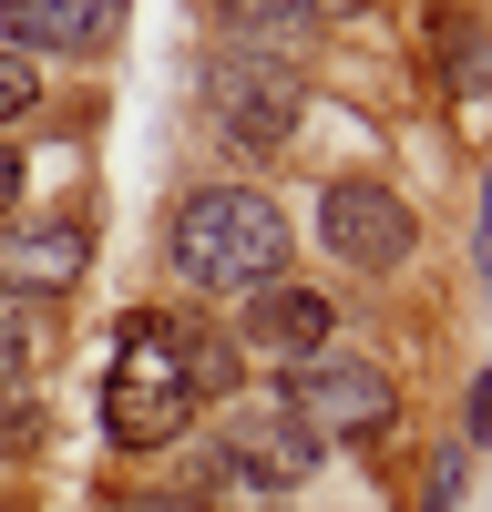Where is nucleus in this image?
<instances>
[{
	"label": "nucleus",
	"mask_w": 492,
	"mask_h": 512,
	"mask_svg": "<svg viewBox=\"0 0 492 512\" xmlns=\"http://www.w3.org/2000/svg\"><path fill=\"white\" fill-rule=\"evenodd\" d=\"M277 267H287L277 195H257V185H195L175 205V277L185 287L236 297V287H277Z\"/></svg>",
	"instance_id": "f257e3e1"
},
{
	"label": "nucleus",
	"mask_w": 492,
	"mask_h": 512,
	"mask_svg": "<svg viewBox=\"0 0 492 512\" xmlns=\"http://www.w3.org/2000/svg\"><path fill=\"white\" fill-rule=\"evenodd\" d=\"M195 420V390H185V369H175V318H123L113 338V379H103V431L123 451H164Z\"/></svg>",
	"instance_id": "f03ea898"
},
{
	"label": "nucleus",
	"mask_w": 492,
	"mask_h": 512,
	"mask_svg": "<svg viewBox=\"0 0 492 512\" xmlns=\"http://www.w3.org/2000/svg\"><path fill=\"white\" fill-rule=\"evenodd\" d=\"M205 113H216V134L236 154H277L287 134H298V72H287V52L226 41V52L205 62Z\"/></svg>",
	"instance_id": "7ed1b4c3"
},
{
	"label": "nucleus",
	"mask_w": 492,
	"mask_h": 512,
	"mask_svg": "<svg viewBox=\"0 0 492 512\" xmlns=\"http://www.w3.org/2000/svg\"><path fill=\"white\" fill-rule=\"evenodd\" d=\"M318 236H328V256H349L359 277H390V267H410V246H421V216H410L390 185L339 175L318 195Z\"/></svg>",
	"instance_id": "20e7f679"
},
{
	"label": "nucleus",
	"mask_w": 492,
	"mask_h": 512,
	"mask_svg": "<svg viewBox=\"0 0 492 512\" xmlns=\"http://www.w3.org/2000/svg\"><path fill=\"white\" fill-rule=\"evenodd\" d=\"M287 410H298L318 441H369V431H390L400 390L369 359H308L298 379H287Z\"/></svg>",
	"instance_id": "39448f33"
},
{
	"label": "nucleus",
	"mask_w": 492,
	"mask_h": 512,
	"mask_svg": "<svg viewBox=\"0 0 492 512\" xmlns=\"http://www.w3.org/2000/svg\"><path fill=\"white\" fill-rule=\"evenodd\" d=\"M93 267L82 216H0V297H62Z\"/></svg>",
	"instance_id": "423d86ee"
},
{
	"label": "nucleus",
	"mask_w": 492,
	"mask_h": 512,
	"mask_svg": "<svg viewBox=\"0 0 492 512\" xmlns=\"http://www.w3.org/2000/svg\"><path fill=\"white\" fill-rule=\"evenodd\" d=\"M318 431H308V420L298 410H287V400H236V431H226V461H236V472L246 482H267V492H287V482H308L318 472Z\"/></svg>",
	"instance_id": "0eeeda50"
},
{
	"label": "nucleus",
	"mask_w": 492,
	"mask_h": 512,
	"mask_svg": "<svg viewBox=\"0 0 492 512\" xmlns=\"http://www.w3.org/2000/svg\"><path fill=\"white\" fill-rule=\"evenodd\" d=\"M123 31V0H0V52H103Z\"/></svg>",
	"instance_id": "6e6552de"
},
{
	"label": "nucleus",
	"mask_w": 492,
	"mask_h": 512,
	"mask_svg": "<svg viewBox=\"0 0 492 512\" xmlns=\"http://www.w3.org/2000/svg\"><path fill=\"white\" fill-rule=\"evenodd\" d=\"M431 62H441V82H451V113L482 123V113H492V31H482L472 11H441V21H431Z\"/></svg>",
	"instance_id": "1a4fd4ad"
},
{
	"label": "nucleus",
	"mask_w": 492,
	"mask_h": 512,
	"mask_svg": "<svg viewBox=\"0 0 492 512\" xmlns=\"http://www.w3.org/2000/svg\"><path fill=\"white\" fill-rule=\"evenodd\" d=\"M246 349H267V359H318V349H328V297H308V287L246 297Z\"/></svg>",
	"instance_id": "9d476101"
},
{
	"label": "nucleus",
	"mask_w": 492,
	"mask_h": 512,
	"mask_svg": "<svg viewBox=\"0 0 492 512\" xmlns=\"http://www.w3.org/2000/svg\"><path fill=\"white\" fill-rule=\"evenodd\" d=\"M175 369H185V390H195V400H236V390H246L236 338H226V328H205V318H175Z\"/></svg>",
	"instance_id": "9b49d317"
},
{
	"label": "nucleus",
	"mask_w": 492,
	"mask_h": 512,
	"mask_svg": "<svg viewBox=\"0 0 492 512\" xmlns=\"http://www.w3.org/2000/svg\"><path fill=\"white\" fill-rule=\"evenodd\" d=\"M31 103H41V72H31L21 52H0V123H21Z\"/></svg>",
	"instance_id": "f8f14e48"
},
{
	"label": "nucleus",
	"mask_w": 492,
	"mask_h": 512,
	"mask_svg": "<svg viewBox=\"0 0 492 512\" xmlns=\"http://www.w3.org/2000/svg\"><path fill=\"white\" fill-rule=\"evenodd\" d=\"M451 502H462V451H441L421 472V512H451Z\"/></svg>",
	"instance_id": "ddd939ff"
},
{
	"label": "nucleus",
	"mask_w": 492,
	"mask_h": 512,
	"mask_svg": "<svg viewBox=\"0 0 492 512\" xmlns=\"http://www.w3.org/2000/svg\"><path fill=\"white\" fill-rule=\"evenodd\" d=\"M472 267H482V297H492V175H482V216H472Z\"/></svg>",
	"instance_id": "4468645a"
},
{
	"label": "nucleus",
	"mask_w": 492,
	"mask_h": 512,
	"mask_svg": "<svg viewBox=\"0 0 492 512\" xmlns=\"http://www.w3.org/2000/svg\"><path fill=\"white\" fill-rule=\"evenodd\" d=\"M21 369H31V349H21V328H11V318H0V390H11V379H21Z\"/></svg>",
	"instance_id": "2eb2a0df"
},
{
	"label": "nucleus",
	"mask_w": 492,
	"mask_h": 512,
	"mask_svg": "<svg viewBox=\"0 0 492 512\" xmlns=\"http://www.w3.org/2000/svg\"><path fill=\"white\" fill-rule=\"evenodd\" d=\"M472 441L492 451V369H482V390H472Z\"/></svg>",
	"instance_id": "dca6fc26"
},
{
	"label": "nucleus",
	"mask_w": 492,
	"mask_h": 512,
	"mask_svg": "<svg viewBox=\"0 0 492 512\" xmlns=\"http://www.w3.org/2000/svg\"><path fill=\"white\" fill-rule=\"evenodd\" d=\"M11 195H21V154L0 144V216H11Z\"/></svg>",
	"instance_id": "f3484780"
},
{
	"label": "nucleus",
	"mask_w": 492,
	"mask_h": 512,
	"mask_svg": "<svg viewBox=\"0 0 492 512\" xmlns=\"http://www.w3.org/2000/svg\"><path fill=\"white\" fill-rule=\"evenodd\" d=\"M298 11H308V21H349L359 0H298Z\"/></svg>",
	"instance_id": "a211bd4d"
},
{
	"label": "nucleus",
	"mask_w": 492,
	"mask_h": 512,
	"mask_svg": "<svg viewBox=\"0 0 492 512\" xmlns=\"http://www.w3.org/2000/svg\"><path fill=\"white\" fill-rule=\"evenodd\" d=\"M134 512H205V502H134Z\"/></svg>",
	"instance_id": "6ab92c4d"
}]
</instances>
